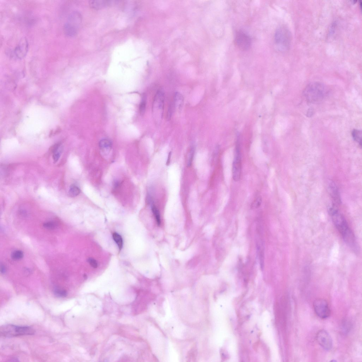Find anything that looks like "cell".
Masks as SVG:
<instances>
[{
    "label": "cell",
    "instance_id": "1",
    "mask_svg": "<svg viewBox=\"0 0 362 362\" xmlns=\"http://www.w3.org/2000/svg\"><path fill=\"white\" fill-rule=\"evenodd\" d=\"M328 211L331 216L333 223L341 234L345 242L353 250H356L357 245L355 237L349 228L344 217L339 213L334 206L330 207Z\"/></svg>",
    "mask_w": 362,
    "mask_h": 362
},
{
    "label": "cell",
    "instance_id": "2",
    "mask_svg": "<svg viewBox=\"0 0 362 362\" xmlns=\"http://www.w3.org/2000/svg\"><path fill=\"white\" fill-rule=\"evenodd\" d=\"M327 89L325 86L323 84L317 82L309 84L303 93L306 100L312 103L322 102L327 95Z\"/></svg>",
    "mask_w": 362,
    "mask_h": 362
},
{
    "label": "cell",
    "instance_id": "3",
    "mask_svg": "<svg viewBox=\"0 0 362 362\" xmlns=\"http://www.w3.org/2000/svg\"><path fill=\"white\" fill-rule=\"evenodd\" d=\"M291 41L290 31L286 26L282 25L277 28L274 35V43L277 49L281 52L288 50Z\"/></svg>",
    "mask_w": 362,
    "mask_h": 362
},
{
    "label": "cell",
    "instance_id": "4",
    "mask_svg": "<svg viewBox=\"0 0 362 362\" xmlns=\"http://www.w3.org/2000/svg\"><path fill=\"white\" fill-rule=\"evenodd\" d=\"M35 332V330L30 327L18 326L12 324L2 326L0 328L1 336L7 338L33 335Z\"/></svg>",
    "mask_w": 362,
    "mask_h": 362
},
{
    "label": "cell",
    "instance_id": "5",
    "mask_svg": "<svg viewBox=\"0 0 362 362\" xmlns=\"http://www.w3.org/2000/svg\"><path fill=\"white\" fill-rule=\"evenodd\" d=\"M81 14L75 11L70 14L64 26V32L69 37H74L78 34L82 23Z\"/></svg>",
    "mask_w": 362,
    "mask_h": 362
},
{
    "label": "cell",
    "instance_id": "6",
    "mask_svg": "<svg viewBox=\"0 0 362 362\" xmlns=\"http://www.w3.org/2000/svg\"><path fill=\"white\" fill-rule=\"evenodd\" d=\"M165 96L163 92L159 90L157 92L154 98L153 112L154 117L158 124L161 122L163 117Z\"/></svg>",
    "mask_w": 362,
    "mask_h": 362
},
{
    "label": "cell",
    "instance_id": "7",
    "mask_svg": "<svg viewBox=\"0 0 362 362\" xmlns=\"http://www.w3.org/2000/svg\"><path fill=\"white\" fill-rule=\"evenodd\" d=\"M29 43L25 37L21 39L15 49L8 52L9 56L16 60H22L25 57L27 54Z\"/></svg>",
    "mask_w": 362,
    "mask_h": 362
},
{
    "label": "cell",
    "instance_id": "8",
    "mask_svg": "<svg viewBox=\"0 0 362 362\" xmlns=\"http://www.w3.org/2000/svg\"><path fill=\"white\" fill-rule=\"evenodd\" d=\"M242 171V158L239 141H237L232 166L233 178L235 182L240 180Z\"/></svg>",
    "mask_w": 362,
    "mask_h": 362
},
{
    "label": "cell",
    "instance_id": "9",
    "mask_svg": "<svg viewBox=\"0 0 362 362\" xmlns=\"http://www.w3.org/2000/svg\"><path fill=\"white\" fill-rule=\"evenodd\" d=\"M315 312L319 317L324 319L329 317L330 310L327 301L324 299L318 298L314 302Z\"/></svg>",
    "mask_w": 362,
    "mask_h": 362
},
{
    "label": "cell",
    "instance_id": "10",
    "mask_svg": "<svg viewBox=\"0 0 362 362\" xmlns=\"http://www.w3.org/2000/svg\"><path fill=\"white\" fill-rule=\"evenodd\" d=\"M316 339L319 344L325 350L329 351L332 348V340L327 331L322 330L319 331L316 336Z\"/></svg>",
    "mask_w": 362,
    "mask_h": 362
},
{
    "label": "cell",
    "instance_id": "11",
    "mask_svg": "<svg viewBox=\"0 0 362 362\" xmlns=\"http://www.w3.org/2000/svg\"><path fill=\"white\" fill-rule=\"evenodd\" d=\"M235 40L237 45L243 50H248L251 45V38L247 34L242 31L236 33Z\"/></svg>",
    "mask_w": 362,
    "mask_h": 362
},
{
    "label": "cell",
    "instance_id": "12",
    "mask_svg": "<svg viewBox=\"0 0 362 362\" xmlns=\"http://www.w3.org/2000/svg\"><path fill=\"white\" fill-rule=\"evenodd\" d=\"M329 192L332 199L336 203L339 204L341 201L338 188L334 182H331L329 184Z\"/></svg>",
    "mask_w": 362,
    "mask_h": 362
},
{
    "label": "cell",
    "instance_id": "13",
    "mask_svg": "<svg viewBox=\"0 0 362 362\" xmlns=\"http://www.w3.org/2000/svg\"><path fill=\"white\" fill-rule=\"evenodd\" d=\"M113 1H90L89 4L91 8L99 10L109 6L114 3Z\"/></svg>",
    "mask_w": 362,
    "mask_h": 362
},
{
    "label": "cell",
    "instance_id": "14",
    "mask_svg": "<svg viewBox=\"0 0 362 362\" xmlns=\"http://www.w3.org/2000/svg\"><path fill=\"white\" fill-rule=\"evenodd\" d=\"M101 151L104 155H107L110 153L112 148V144L109 140L104 139L101 140L99 143Z\"/></svg>",
    "mask_w": 362,
    "mask_h": 362
},
{
    "label": "cell",
    "instance_id": "15",
    "mask_svg": "<svg viewBox=\"0 0 362 362\" xmlns=\"http://www.w3.org/2000/svg\"><path fill=\"white\" fill-rule=\"evenodd\" d=\"M183 102L184 99L182 95L179 93H176L174 98L175 107L178 109H180L182 107Z\"/></svg>",
    "mask_w": 362,
    "mask_h": 362
},
{
    "label": "cell",
    "instance_id": "16",
    "mask_svg": "<svg viewBox=\"0 0 362 362\" xmlns=\"http://www.w3.org/2000/svg\"><path fill=\"white\" fill-rule=\"evenodd\" d=\"M362 132L360 130H354L352 132V136L355 141L357 142L361 147L362 146Z\"/></svg>",
    "mask_w": 362,
    "mask_h": 362
},
{
    "label": "cell",
    "instance_id": "17",
    "mask_svg": "<svg viewBox=\"0 0 362 362\" xmlns=\"http://www.w3.org/2000/svg\"><path fill=\"white\" fill-rule=\"evenodd\" d=\"M80 190L78 187L76 185H72L69 191V195L72 197H76L80 194Z\"/></svg>",
    "mask_w": 362,
    "mask_h": 362
},
{
    "label": "cell",
    "instance_id": "18",
    "mask_svg": "<svg viewBox=\"0 0 362 362\" xmlns=\"http://www.w3.org/2000/svg\"><path fill=\"white\" fill-rule=\"evenodd\" d=\"M113 237L119 247L120 250H121L123 245V241L121 236L117 233L115 232L113 234Z\"/></svg>",
    "mask_w": 362,
    "mask_h": 362
},
{
    "label": "cell",
    "instance_id": "19",
    "mask_svg": "<svg viewBox=\"0 0 362 362\" xmlns=\"http://www.w3.org/2000/svg\"><path fill=\"white\" fill-rule=\"evenodd\" d=\"M60 146L57 145L53 150V158L54 163H56L59 160L62 153V150L60 148Z\"/></svg>",
    "mask_w": 362,
    "mask_h": 362
},
{
    "label": "cell",
    "instance_id": "20",
    "mask_svg": "<svg viewBox=\"0 0 362 362\" xmlns=\"http://www.w3.org/2000/svg\"><path fill=\"white\" fill-rule=\"evenodd\" d=\"M54 293L55 296L58 298H65L67 295L66 291L59 288L55 289Z\"/></svg>",
    "mask_w": 362,
    "mask_h": 362
},
{
    "label": "cell",
    "instance_id": "21",
    "mask_svg": "<svg viewBox=\"0 0 362 362\" xmlns=\"http://www.w3.org/2000/svg\"><path fill=\"white\" fill-rule=\"evenodd\" d=\"M151 209L154 216H155L158 225H160L161 224V219L160 214L158 209L155 205L153 204H152L151 206Z\"/></svg>",
    "mask_w": 362,
    "mask_h": 362
},
{
    "label": "cell",
    "instance_id": "22",
    "mask_svg": "<svg viewBox=\"0 0 362 362\" xmlns=\"http://www.w3.org/2000/svg\"><path fill=\"white\" fill-rule=\"evenodd\" d=\"M262 197L260 195H257L255 198L254 201L252 204L251 207L253 209L257 208H259L262 203Z\"/></svg>",
    "mask_w": 362,
    "mask_h": 362
},
{
    "label": "cell",
    "instance_id": "23",
    "mask_svg": "<svg viewBox=\"0 0 362 362\" xmlns=\"http://www.w3.org/2000/svg\"><path fill=\"white\" fill-rule=\"evenodd\" d=\"M146 106V97L145 95H143L142 100L140 105V112L141 115H143L145 112Z\"/></svg>",
    "mask_w": 362,
    "mask_h": 362
},
{
    "label": "cell",
    "instance_id": "24",
    "mask_svg": "<svg viewBox=\"0 0 362 362\" xmlns=\"http://www.w3.org/2000/svg\"><path fill=\"white\" fill-rule=\"evenodd\" d=\"M23 253L20 250H16L12 253L11 256L14 260H18L22 259L23 257Z\"/></svg>",
    "mask_w": 362,
    "mask_h": 362
},
{
    "label": "cell",
    "instance_id": "25",
    "mask_svg": "<svg viewBox=\"0 0 362 362\" xmlns=\"http://www.w3.org/2000/svg\"><path fill=\"white\" fill-rule=\"evenodd\" d=\"M44 227L49 230H54L57 227V224L54 222L50 221L45 223L43 225Z\"/></svg>",
    "mask_w": 362,
    "mask_h": 362
},
{
    "label": "cell",
    "instance_id": "26",
    "mask_svg": "<svg viewBox=\"0 0 362 362\" xmlns=\"http://www.w3.org/2000/svg\"><path fill=\"white\" fill-rule=\"evenodd\" d=\"M195 151V148L193 147L190 151L187 163V165L189 167L191 165L193 158H194V155Z\"/></svg>",
    "mask_w": 362,
    "mask_h": 362
},
{
    "label": "cell",
    "instance_id": "27",
    "mask_svg": "<svg viewBox=\"0 0 362 362\" xmlns=\"http://www.w3.org/2000/svg\"><path fill=\"white\" fill-rule=\"evenodd\" d=\"M275 307L274 308V310H275V317H276V320L277 323H278L279 321L280 312L279 309V306L277 304L275 306Z\"/></svg>",
    "mask_w": 362,
    "mask_h": 362
},
{
    "label": "cell",
    "instance_id": "28",
    "mask_svg": "<svg viewBox=\"0 0 362 362\" xmlns=\"http://www.w3.org/2000/svg\"><path fill=\"white\" fill-rule=\"evenodd\" d=\"M88 261L91 266L94 268H96L97 267V262L95 259L92 258H90L88 259Z\"/></svg>",
    "mask_w": 362,
    "mask_h": 362
},
{
    "label": "cell",
    "instance_id": "29",
    "mask_svg": "<svg viewBox=\"0 0 362 362\" xmlns=\"http://www.w3.org/2000/svg\"><path fill=\"white\" fill-rule=\"evenodd\" d=\"M1 271L2 274H4L6 272V267L3 265H1Z\"/></svg>",
    "mask_w": 362,
    "mask_h": 362
},
{
    "label": "cell",
    "instance_id": "30",
    "mask_svg": "<svg viewBox=\"0 0 362 362\" xmlns=\"http://www.w3.org/2000/svg\"><path fill=\"white\" fill-rule=\"evenodd\" d=\"M171 155V152L169 153V154L167 160V163H166L167 165H168L170 163Z\"/></svg>",
    "mask_w": 362,
    "mask_h": 362
},
{
    "label": "cell",
    "instance_id": "31",
    "mask_svg": "<svg viewBox=\"0 0 362 362\" xmlns=\"http://www.w3.org/2000/svg\"><path fill=\"white\" fill-rule=\"evenodd\" d=\"M313 114V111L312 110H311V109L309 110L308 112V113H307V115H308V117H311V115H312Z\"/></svg>",
    "mask_w": 362,
    "mask_h": 362
}]
</instances>
